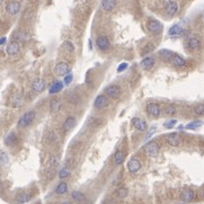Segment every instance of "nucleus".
<instances>
[{"label": "nucleus", "instance_id": "obj_1", "mask_svg": "<svg viewBox=\"0 0 204 204\" xmlns=\"http://www.w3.org/2000/svg\"><path fill=\"white\" fill-rule=\"evenodd\" d=\"M35 116H36V113H35L34 111H28V112H26V113L21 115V118L18 120V123H17L18 129H25V128H27L28 125H31L32 122L34 121Z\"/></svg>", "mask_w": 204, "mask_h": 204}, {"label": "nucleus", "instance_id": "obj_2", "mask_svg": "<svg viewBox=\"0 0 204 204\" xmlns=\"http://www.w3.org/2000/svg\"><path fill=\"white\" fill-rule=\"evenodd\" d=\"M147 28H148V31L150 32L151 34L158 35L163 32L164 26L159 21H156V19H150V21L147 23Z\"/></svg>", "mask_w": 204, "mask_h": 204}, {"label": "nucleus", "instance_id": "obj_3", "mask_svg": "<svg viewBox=\"0 0 204 204\" xmlns=\"http://www.w3.org/2000/svg\"><path fill=\"white\" fill-rule=\"evenodd\" d=\"M122 93V89L121 87L117 86V85H110L105 88L104 90V95L108 97V98H111V99H114V98H117Z\"/></svg>", "mask_w": 204, "mask_h": 204}, {"label": "nucleus", "instance_id": "obj_4", "mask_svg": "<svg viewBox=\"0 0 204 204\" xmlns=\"http://www.w3.org/2000/svg\"><path fill=\"white\" fill-rule=\"evenodd\" d=\"M108 105H110V99L104 94L98 95L95 98V100H94V107L96 108V110H104V108L107 107Z\"/></svg>", "mask_w": 204, "mask_h": 204}, {"label": "nucleus", "instance_id": "obj_5", "mask_svg": "<svg viewBox=\"0 0 204 204\" xmlns=\"http://www.w3.org/2000/svg\"><path fill=\"white\" fill-rule=\"evenodd\" d=\"M164 6L168 16H174L178 11V4L176 0H164Z\"/></svg>", "mask_w": 204, "mask_h": 204}, {"label": "nucleus", "instance_id": "obj_6", "mask_svg": "<svg viewBox=\"0 0 204 204\" xmlns=\"http://www.w3.org/2000/svg\"><path fill=\"white\" fill-rule=\"evenodd\" d=\"M96 46L100 51H108L111 48V43L107 36L105 35H100L96 38Z\"/></svg>", "mask_w": 204, "mask_h": 204}, {"label": "nucleus", "instance_id": "obj_7", "mask_svg": "<svg viewBox=\"0 0 204 204\" xmlns=\"http://www.w3.org/2000/svg\"><path fill=\"white\" fill-rule=\"evenodd\" d=\"M70 72V66L69 63L64 62V61H61V62H58L54 67V73L56 76H66L67 73Z\"/></svg>", "mask_w": 204, "mask_h": 204}, {"label": "nucleus", "instance_id": "obj_8", "mask_svg": "<svg viewBox=\"0 0 204 204\" xmlns=\"http://www.w3.org/2000/svg\"><path fill=\"white\" fill-rule=\"evenodd\" d=\"M145 151H147L149 157H152V158H153V157H157L160 151L159 144L155 141L149 142L148 144L145 145Z\"/></svg>", "mask_w": 204, "mask_h": 204}, {"label": "nucleus", "instance_id": "obj_9", "mask_svg": "<svg viewBox=\"0 0 204 204\" xmlns=\"http://www.w3.org/2000/svg\"><path fill=\"white\" fill-rule=\"evenodd\" d=\"M147 112L149 115H151L152 117H159L161 114V110L160 106L156 103H150L147 105Z\"/></svg>", "mask_w": 204, "mask_h": 204}, {"label": "nucleus", "instance_id": "obj_10", "mask_svg": "<svg viewBox=\"0 0 204 204\" xmlns=\"http://www.w3.org/2000/svg\"><path fill=\"white\" fill-rule=\"evenodd\" d=\"M21 10V4L18 1H10L8 2L7 6H6V11H7L9 15H17Z\"/></svg>", "mask_w": 204, "mask_h": 204}, {"label": "nucleus", "instance_id": "obj_11", "mask_svg": "<svg viewBox=\"0 0 204 204\" xmlns=\"http://www.w3.org/2000/svg\"><path fill=\"white\" fill-rule=\"evenodd\" d=\"M186 46L191 51H197V50L201 48V41L196 36H192V37H190L187 40Z\"/></svg>", "mask_w": 204, "mask_h": 204}, {"label": "nucleus", "instance_id": "obj_12", "mask_svg": "<svg viewBox=\"0 0 204 204\" xmlns=\"http://www.w3.org/2000/svg\"><path fill=\"white\" fill-rule=\"evenodd\" d=\"M167 143L169 145H171V147H178V145L180 144V142H182V139H180L179 134L178 133H170V134L167 135Z\"/></svg>", "mask_w": 204, "mask_h": 204}, {"label": "nucleus", "instance_id": "obj_13", "mask_svg": "<svg viewBox=\"0 0 204 204\" xmlns=\"http://www.w3.org/2000/svg\"><path fill=\"white\" fill-rule=\"evenodd\" d=\"M128 169L129 171L131 174H135L138 173L139 170L141 169V163L139 161L138 159H135V158H132V159L129 160L128 163Z\"/></svg>", "mask_w": 204, "mask_h": 204}, {"label": "nucleus", "instance_id": "obj_14", "mask_svg": "<svg viewBox=\"0 0 204 204\" xmlns=\"http://www.w3.org/2000/svg\"><path fill=\"white\" fill-rule=\"evenodd\" d=\"M45 87H46V83L41 78H37L32 83V89L34 90L35 93H42L45 89Z\"/></svg>", "mask_w": 204, "mask_h": 204}, {"label": "nucleus", "instance_id": "obj_15", "mask_svg": "<svg viewBox=\"0 0 204 204\" xmlns=\"http://www.w3.org/2000/svg\"><path fill=\"white\" fill-rule=\"evenodd\" d=\"M132 125L134 126L135 130H138L140 132H144L148 128V125L145 123L142 118H139V117H133L132 118Z\"/></svg>", "mask_w": 204, "mask_h": 204}, {"label": "nucleus", "instance_id": "obj_16", "mask_svg": "<svg viewBox=\"0 0 204 204\" xmlns=\"http://www.w3.org/2000/svg\"><path fill=\"white\" fill-rule=\"evenodd\" d=\"M76 123H77V118L75 117V116H69V117H67L66 120H64V122H63L62 130L64 132L70 131V130H72V129L75 128Z\"/></svg>", "mask_w": 204, "mask_h": 204}, {"label": "nucleus", "instance_id": "obj_17", "mask_svg": "<svg viewBox=\"0 0 204 204\" xmlns=\"http://www.w3.org/2000/svg\"><path fill=\"white\" fill-rule=\"evenodd\" d=\"M19 48H21L19 43L16 42V41H13L7 45V48H6V52H7L8 56H16V54L19 52Z\"/></svg>", "mask_w": 204, "mask_h": 204}, {"label": "nucleus", "instance_id": "obj_18", "mask_svg": "<svg viewBox=\"0 0 204 204\" xmlns=\"http://www.w3.org/2000/svg\"><path fill=\"white\" fill-rule=\"evenodd\" d=\"M117 5V1L116 0H102V8L103 10L106 11V13H110V11L114 10L115 7Z\"/></svg>", "mask_w": 204, "mask_h": 204}, {"label": "nucleus", "instance_id": "obj_19", "mask_svg": "<svg viewBox=\"0 0 204 204\" xmlns=\"http://www.w3.org/2000/svg\"><path fill=\"white\" fill-rule=\"evenodd\" d=\"M155 62H156V61H155V59H153L152 56H147V58H144V59L141 61L140 66H141L142 69L150 70L155 67Z\"/></svg>", "mask_w": 204, "mask_h": 204}, {"label": "nucleus", "instance_id": "obj_20", "mask_svg": "<svg viewBox=\"0 0 204 204\" xmlns=\"http://www.w3.org/2000/svg\"><path fill=\"white\" fill-rule=\"evenodd\" d=\"M171 64L174 67H176V68H183V67L186 66V61L184 58H182L178 54H174L173 58H171Z\"/></svg>", "mask_w": 204, "mask_h": 204}, {"label": "nucleus", "instance_id": "obj_21", "mask_svg": "<svg viewBox=\"0 0 204 204\" xmlns=\"http://www.w3.org/2000/svg\"><path fill=\"white\" fill-rule=\"evenodd\" d=\"M180 197H182V200L184 202H192L194 200V197H195V193H194V191L190 190V188H186V190H184L182 192Z\"/></svg>", "mask_w": 204, "mask_h": 204}, {"label": "nucleus", "instance_id": "obj_22", "mask_svg": "<svg viewBox=\"0 0 204 204\" xmlns=\"http://www.w3.org/2000/svg\"><path fill=\"white\" fill-rule=\"evenodd\" d=\"M63 86H64V85H63L62 81H54V83L50 86V88H48V93L51 94V95L60 93V91L63 89Z\"/></svg>", "mask_w": 204, "mask_h": 204}, {"label": "nucleus", "instance_id": "obj_23", "mask_svg": "<svg viewBox=\"0 0 204 204\" xmlns=\"http://www.w3.org/2000/svg\"><path fill=\"white\" fill-rule=\"evenodd\" d=\"M61 105H62V103H61V100L59 98H53L50 102V111L52 112V113L59 112L60 108H61Z\"/></svg>", "mask_w": 204, "mask_h": 204}, {"label": "nucleus", "instance_id": "obj_24", "mask_svg": "<svg viewBox=\"0 0 204 204\" xmlns=\"http://www.w3.org/2000/svg\"><path fill=\"white\" fill-rule=\"evenodd\" d=\"M184 29L182 27H180V25H174V26H171V27L169 28V31H168V34L170 35V36H179V35L183 34Z\"/></svg>", "mask_w": 204, "mask_h": 204}, {"label": "nucleus", "instance_id": "obj_25", "mask_svg": "<svg viewBox=\"0 0 204 204\" xmlns=\"http://www.w3.org/2000/svg\"><path fill=\"white\" fill-rule=\"evenodd\" d=\"M158 56L163 60H170L173 58L174 52L170 51V50H167V48H163V50H160L159 52H158Z\"/></svg>", "mask_w": 204, "mask_h": 204}, {"label": "nucleus", "instance_id": "obj_26", "mask_svg": "<svg viewBox=\"0 0 204 204\" xmlns=\"http://www.w3.org/2000/svg\"><path fill=\"white\" fill-rule=\"evenodd\" d=\"M124 152L121 151V150H118V151L115 152L114 155V164L115 166H120V165H122V163L124 161Z\"/></svg>", "mask_w": 204, "mask_h": 204}, {"label": "nucleus", "instance_id": "obj_27", "mask_svg": "<svg viewBox=\"0 0 204 204\" xmlns=\"http://www.w3.org/2000/svg\"><path fill=\"white\" fill-rule=\"evenodd\" d=\"M69 190V187H68V184L64 183V182H61V183L56 186V193L59 194V195H63V194H66Z\"/></svg>", "mask_w": 204, "mask_h": 204}, {"label": "nucleus", "instance_id": "obj_28", "mask_svg": "<svg viewBox=\"0 0 204 204\" xmlns=\"http://www.w3.org/2000/svg\"><path fill=\"white\" fill-rule=\"evenodd\" d=\"M15 37L17 38L18 41H21V42H26L29 40V35H28L27 32L25 31H18L15 35Z\"/></svg>", "mask_w": 204, "mask_h": 204}, {"label": "nucleus", "instance_id": "obj_29", "mask_svg": "<svg viewBox=\"0 0 204 204\" xmlns=\"http://www.w3.org/2000/svg\"><path fill=\"white\" fill-rule=\"evenodd\" d=\"M31 194L28 193H23L21 194V195H18L17 197H16V202L19 204H23V203H26V202H28V201L31 200Z\"/></svg>", "mask_w": 204, "mask_h": 204}, {"label": "nucleus", "instance_id": "obj_30", "mask_svg": "<svg viewBox=\"0 0 204 204\" xmlns=\"http://www.w3.org/2000/svg\"><path fill=\"white\" fill-rule=\"evenodd\" d=\"M71 197L76 202H83L85 201V195L81 192H79V191H73L72 193H71Z\"/></svg>", "mask_w": 204, "mask_h": 204}, {"label": "nucleus", "instance_id": "obj_31", "mask_svg": "<svg viewBox=\"0 0 204 204\" xmlns=\"http://www.w3.org/2000/svg\"><path fill=\"white\" fill-rule=\"evenodd\" d=\"M203 125V122L202 121H193L191 122V123H188V124L185 126V129H187V130H197L198 128H201Z\"/></svg>", "mask_w": 204, "mask_h": 204}, {"label": "nucleus", "instance_id": "obj_32", "mask_svg": "<svg viewBox=\"0 0 204 204\" xmlns=\"http://www.w3.org/2000/svg\"><path fill=\"white\" fill-rule=\"evenodd\" d=\"M16 140H17V137H16V134L15 133H9V134L6 137V140H5V142H6V144L7 145H13V143H15L16 142Z\"/></svg>", "mask_w": 204, "mask_h": 204}, {"label": "nucleus", "instance_id": "obj_33", "mask_svg": "<svg viewBox=\"0 0 204 204\" xmlns=\"http://www.w3.org/2000/svg\"><path fill=\"white\" fill-rule=\"evenodd\" d=\"M11 105H13V106H16V107L21 106V105H23V98H21L19 95L14 96L11 98Z\"/></svg>", "mask_w": 204, "mask_h": 204}, {"label": "nucleus", "instance_id": "obj_34", "mask_svg": "<svg viewBox=\"0 0 204 204\" xmlns=\"http://www.w3.org/2000/svg\"><path fill=\"white\" fill-rule=\"evenodd\" d=\"M8 163H9V158H8V155L6 152L1 151L0 152V164H1V166H7Z\"/></svg>", "mask_w": 204, "mask_h": 204}, {"label": "nucleus", "instance_id": "obj_35", "mask_svg": "<svg viewBox=\"0 0 204 204\" xmlns=\"http://www.w3.org/2000/svg\"><path fill=\"white\" fill-rule=\"evenodd\" d=\"M176 107L174 105H168L166 108H165V114L168 115V116H173V115L176 114Z\"/></svg>", "mask_w": 204, "mask_h": 204}, {"label": "nucleus", "instance_id": "obj_36", "mask_svg": "<svg viewBox=\"0 0 204 204\" xmlns=\"http://www.w3.org/2000/svg\"><path fill=\"white\" fill-rule=\"evenodd\" d=\"M70 175V168L69 167H63L62 169L60 170L59 173V177L61 178V179H63V178H67V177Z\"/></svg>", "mask_w": 204, "mask_h": 204}, {"label": "nucleus", "instance_id": "obj_37", "mask_svg": "<svg viewBox=\"0 0 204 204\" xmlns=\"http://www.w3.org/2000/svg\"><path fill=\"white\" fill-rule=\"evenodd\" d=\"M58 165H59V159H58V157H56V156L50 157V159H48V166L51 167V168H56Z\"/></svg>", "mask_w": 204, "mask_h": 204}, {"label": "nucleus", "instance_id": "obj_38", "mask_svg": "<svg viewBox=\"0 0 204 204\" xmlns=\"http://www.w3.org/2000/svg\"><path fill=\"white\" fill-rule=\"evenodd\" d=\"M45 139H46V142H48V143H53V142L58 139V137H56V134L53 131H50L48 133V135L45 137Z\"/></svg>", "mask_w": 204, "mask_h": 204}, {"label": "nucleus", "instance_id": "obj_39", "mask_svg": "<svg viewBox=\"0 0 204 204\" xmlns=\"http://www.w3.org/2000/svg\"><path fill=\"white\" fill-rule=\"evenodd\" d=\"M116 193H117V196L120 197V198H124V197H126V195H128V190H126L125 187H121V188H118V190L116 191Z\"/></svg>", "mask_w": 204, "mask_h": 204}, {"label": "nucleus", "instance_id": "obj_40", "mask_svg": "<svg viewBox=\"0 0 204 204\" xmlns=\"http://www.w3.org/2000/svg\"><path fill=\"white\" fill-rule=\"evenodd\" d=\"M194 113L196 115H204V104H200L197 105V106H195Z\"/></svg>", "mask_w": 204, "mask_h": 204}, {"label": "nucleus", "instance_id": "obj_41", "mask_svg": "<svg viewBox=\"0 0 204 204\" xmlns=\"http://www.w3.org/2000/svg\"><path fill=\"white\" fill-rule=\"evenodd\" d=\"M176 124H177V120L174 118V120H170V121H168V122H165V123H164V126L167 129H171Z\"/></svg>", "mask_w": 204, "mask_h": 204}, {"label": "nucleus", "instance_id": "obj_42", "mask_svg": "<svg viewBox=\"0 0 204 204\" xmlns=\"http://www.w3.org/2000/svg\"><path fill=\"white\" fill-rule=\"evenodd\" d=\"M63 48H66L67 50H69L70 52H73L75 51V46H73V44L71 43V42L69 41H66V42H63Z\"/></svg>", "mask_w": 204, "mask_h": 204}, {"label": "nucleus", "instance_id": "obj_43", "mask_svg": "<svg viewBox=\"0 0 204 204\" xmlns=\"http://www.w3.org/2000/svg\"><path fill=\"white\" fill-rule=\"evenodd\" d=\"M73 77L71 73H67V76L64 77V80H63V83L66 85V86H69L70 83H71V81H72Z\"/></svg>", "mask_w": 204, "mask_h": 204}, {"label": "nucleus", "instance_id": "obj_44", "mask_svg": "<svg viewBox=\"0 0 204 204\" xmlns=\"http://www.w3.org/2000/svg\"><path fill=\"white\" fill-rule=\"evenodd\" d=\"M128 63L126 62H123V63H121V64H120V66H118V68H117V72L120 73V72H123V71H124V70H126L128 69Z\"/></svg>", "mask_w": 204, "mask_h": 204}, {"label": "nucleus", "instance_id": "obj_45", "mask_svg": "<svg viewBox=\"0 0 204 204\" xmlns=\"http://www.w3.org/2000/svg\"><path fill=\"white\" fill-rule=\"evenodd\" d=\"M156 131V128H155V126H152L151 129H150V131H149V133L147 135H145V140H148L149 138H150V137H151L152 134H153V132Z\"/></svg>", "mask_w": 204, "mask_h": 204}, {"label": "nucleus", "instance_id": "obj_46", "mask_svg": "<svg viewBox=\"0 0 204 204\" xmlns=\"http://www.w3.org/2000/svg\"><path fill=\"white\" fill-rule=\"evenodd\" d=\"M152 50H153V45H152V44H149V45H147V46L144 48V51H143V53L151 52Z\"/></svg>", "mask_w": 204, "mask_h": 204}, {"label": "nucleus", "instance_id": "obj_47", "mask_svg": "<svg viewBox=\"0 0 204 204\" xmlns=\"http://www.w3.org/2000/svg\"><path fill=\"white\" fill-rule=\"evenodd\" d=\"M6 41H7V38H6V37H1V38H0V45L5 44V43H6Z\"/></svg>", "mask_w": 204, "mask_h": 204}, {"label": "nucleus", "instance_id": "obj_48", "mask_svg": "<svg viewBox=\"0 0 204 204\" xmlns=\"http://www.w3.org/2000/svg\"><path fill=\"white\" fill-rule=\"evenodd\" d=\"M107 204H115L113 201H107Z\"/></svg>", "mask_w": 204, "mask_h": 204}, {"label": "nucleus", "instance_id": "obj_49", "mask_svg": "<svg viewBox=\"0 0 204 204\" xmlns=\"http://www.w3.org/2000/svg\"><path fill=\"white\" fill-rule=\"evenodd\" d=\"M61 204H72V203H71V202H62Z\"/></svg>", "mask_w": 204, "mask_h": 204}, {"label": "nucleus", "instance_id": "obj_50", "mask_svg": "<svg viewBox=\"0 0 204 204\" xmlns=\"http://www.w3.org/2000/svg\"><path fill=\"white\" fill-rule=\"evenodd\" d=\"M203 21H204V16H203Z\"/></svg>", "mask_w": 204, "mask_h": 204}]
</instances>
